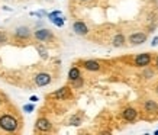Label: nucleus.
<instances>
[{
    "label": "nucleus",
    "mask_w": 158,
    "mask_h": 135,
    "mask_svg": "<svg viewBox=\"0 0 158 135\" xmlns=\"http://www.w3.org/2000/svg\"><path fill=\"white\" fill-rule=\"evenodd\" d=\"M73 29H74V32L78 35H86L87 34V26H86V23H83V22H76L74 26H73Z\"/></svg>",
    "instance_id": "obj_6"
},
{
    "label": "nucleus",
    "mask_w": 158,
    "mask_h": 135,
    "mask_svg": "<svg viewBox=\"0 0 158 135\" xmlns=\"http://www.w3.org/2000/svg\"><path fill=\"white\" fill-rule=\"evenodd\" d=\"M73 124V125H80V118H77V116H74V118H71V121H70Z\"/></svg>",
    "instance_id": "obj_16"
},
{
    "label": "nucleus",
    "mask_w": 158,
    "mask_h": 135,
    "mask_svg": "<svg viewBox=\"0 0 158 135\" xmlns=\"http://www.w3.org/2000/svg\"><path fill=\"white\" fill-rule=\"evenodd\" d=\"M149 61H151V57L149 54H139L138 57L135 58V64L138 67H144V65H148Z\"/></svg>",
    "instance_id": "obj_2"
},
{
    "label": "nucleus",
    "mask_w": 158,
    "mask_h": 135,
    "mask_svg": "<svg viewBox=\"0 0 158 135\" xmlns=\"http://www.w3.org/2000/svg\"><path fill=\"white\" fill-rule=\"evenodd\" d=\"M84 68H86V70H90V71H97V70L100 68V64L97 63V61L90 60V61H86V63H84Z\"/></svg>",
    "instance_id": "obj_9"
},
{
    "label": "nucleus",
    "mask_w": 158,
    "mask_h": 135,
    "mask_svg": "<svg viewBox=\"0 0 158 135\" xmlns=\"http://www.w3.org/2000/svg\"><path fill=\"white\" fill-rule=\"evenodd\" d=\"M157 44H158V38H154V39H152V45H154V47H155Z\"/></svg>",
    "instance_id": "obj_20"
},
{
    "label": "nucleus",
    "mask_w": 158,
    "mask_h": 135,
    "mask_svg": "<svg viewBox=\"0 0 158 135\" xmlns=\"http://www.w3.org/2000/svg\"><path fill=\"white\" fill-rule=\"evenodd\" d=\"M36 126H38V129H41V131H48L49 128H51V124H49L48 119L41 118V119H38V122H36Z\"/></svg>",
    "instance_id": "obj_7"
},
{
    "label": "nucleus",
    "mask_w": 158,
    "mask_h": 135,
    "mask_svg": "<svg viewBox=\"0 0 158 135\" xmlns=\"http://www.w3.org/2000/svg\"><path fill=\"white\" fill-rule=\"evenodd\" d=\"M157 65H158V58H157Z\"/></svg>",
    "instance_id": "obj_21"
},
{
    "label": "nucleus",
    "mask_w": 158,
    "mask_h": 135,
    "mask_svg": "<svg viewBox=\"0 0 158 135\" xmlns=\"http://www.w3.org/2000/svg\"><path fill=\"white\" fill-rule=\"evenodd\" d=\"M123 36H122V35H116L115 36V39H113V44H115L116 47H120V45H122V44H123Z\"/></svg>",
    "instance_id": "obj_14"
},
{
    "label": "nucleus",
    "mask_w": 158,
    "mask_h": 135,
    "mask_svg": "<svg viewBox=\"0 0 158 135\" xmlns=\"http://www.w3.org/2000/svg\"><path fill=\"white\" fill-rule=\"evenodd\" d=\"M145 39H147V35L145 34H141V32H138V34H134L129 36V41L132 44H135V45H139V44L145 42Z\"/></svg>",
    "instance_id": "obj_5"
},
{
    "label": "nucleus",
    "mask_w": 158,
    "mask_h": 135,
    "mask_svg": "<svg viewBox=\"0 0 158 135\" xmlns=\"http://www.w3.org/2000/svg\"><path fill=\"white\" fill-rule=\"evenodd\" d=\"M26 112H32L34 111V105H25V108H23Z\"/></svg>",
    "instance_id": "obj_18"
},
{
    "label": "nucleus",
    "mask_w": 158,
    "mask_h": 135,
    "mask_svg": "<svg viewBox=\"0 0 158 135\" xmlns=\"http://www.w3.org/2000/svg\"><path fill=\"white\" fill-rule=\"evenodd\" d=\"M35 36H36V39H39V41H45V39H48L49 36H51V34H49V31H47V29H41V31H36Z\"/></svg>",
    "instance_id": "obj_10"
},
{
    "label": "nucleus",
    "mask_w": 158,
    "mask_h": 135,
    "mask_svg": "<svg viewBox=\"0 0 158 135\" xmlns=\"http://www.w3.org/2000/svg\"><path fill=\"white\" fill-rule=\"evenodd\" d=\"M51 82V76L49 74H45V73H41L38 74L36 77H35V83L38 84V86H45V84H48Z\"/></svg>",
    "instance_id": "obj_3"
},
{
    "label": "nucleus",
    "mask_w": 158,
    "mask_h": 135,
    "mask_svg": "<svg viewBox=\"0 0 158 135\" xmlns=\"http://www.w3.org/2000/svg\"><path fill=\"white\" fill-rule=\"evenodd\" d=\"M38 51L41 53V57H42V58H47V53H45V49H44L42 47H38Z\"/></svg>",
    "instance_id": "obj_17"
},
{
    "label": "nucleus",
    "mask_w": 158,
    "mask_h": 135,
    "mask_svg": "<svg viewBox=\"0 0 158 135\" xmlns=\"http://www.w3.org/2000/svg\"><path fill=\"white\" fill-rule=\"evenodd\" d=\"M16 35H18V36H20V38H23V36H28V35H29L28 28H19L18 31H16Z\"/></svg>",
    "instance_id": "obj_13"
},
{
    "label": "nucleus",
    "mask_w": 158,
    "mask_h": 135,
    "mask_svg": "<svg viewBox=\"0 0 158 135\" xmlns=\"http://www.w3.org/2000/svg\"><path fill=\"white\" fill-rule=\"evenodd\" d=\"M68 78L70 80H77V78H80V71H78V68H71L70 73H68Z\"/></svg>",
    "instance_id": "obj_12"
},
{
    "label": "nucleus",
    "mask_w": 158,
    "mask_h": 135,
    "mask_svg": "<svg viewBox=\"0 0 158 135\" xmlns=\"http://www.w3.org/2000/svg\"><path fill=\"white\" fill-rule=\"evenodd\" d=\"M123 118L126 121H134L135 118H136V111L132 109V108H128V109H125L123 111Z\"/></svg>",
    "instance_id": "obj_8"
},
{
    "label": "nucleus",
    "mask_w": 158,
    "mask_h": 135,
    "mask_svg": "<svg viewBox=\"0 0 158 135\" xmlns=\"http://www.w3.org/2000/svg\"><path fill=\"white\" fill-rule=\"evenodd\" d=\"M16 119L13 116H9V115H3L0 118V126L6 131H15L16 129Z\"/></svg>",
    "instance_id": "obj_1"
},
{
    "label": "nucleus",
    "mask_w": 158,
    "mask_h": 135,
    "mask_svg": "<svg viewBox=\"0 0 158 135\" xmlns=\"http://www.w3.org/2000/svg\"><path fill=\"white\" fill-rule=\"evenodd\" d=\"M68 87H62V89H60L58 92H55L52 95L54 97H58V99H65V97H68Z\"/></svg>",
    "instance_id": "obj_11"
},
{
    "label": "nucleus",
    "mask_w": 158,
    "mask_h": 135,
    "mask_svg": "<svg viewBox=\"0 0 158 135\" xmlns=\"http://www.w3.org/2000/svg\"><path fill=\"white\" fill-rule=\"evenodd\" d=\"M29 100H31V102H34V103H35V102H38L39 99H38V97H36V96H32V97H31V99H29Z\"/></svg>",
    "instance_id": "obj_19"
},
{
    "label": "nucleus",
    "mask_w": 158,
    "mask_h": 135,
    "mask_svg": "<svg viewBox=\"0 0 158 135\" xmlns=\"http://www.w3.org/2000/svg\"><path fill=\"white\" fill-rule=\"evenodd\" d=\"M157 92H158V89H157Z\"/></svg>",
    "instance_id": "obj_22"
},
{
    "label": "nucleus",
    "mask_w": 158,
    "mask_h": 135,
    "mask_svg": "<svg viewBox=\"0 0 158 135\" xmlns=\"http://www.w3.org/2000/svg\"><path fill=\"white\" fill-rule=\"evenodd\" d=\"M48 18L52 20L54 23L57 25V26H64V19L61 18V12H52V13L48 15Z\"/></svg>",
    "instance_id": "obj_4"
},
{
    "label": "nucleus",
    "mask_w": 158,
    "mask_h": 135,
    "mask_svg": "<svg viewBox=\"0 0 158 135\" xmlns=\"http://www.w3.org/2000/svg\"><path fill=\"white\" fill-rule=\"evenodd\" d=\"M145 108H147L148 111H154V109H157V105H155V103H154L152 100H149V102H147Z\"/></svg>",
    "instance_id": "obj_15"
}]
</instances>
